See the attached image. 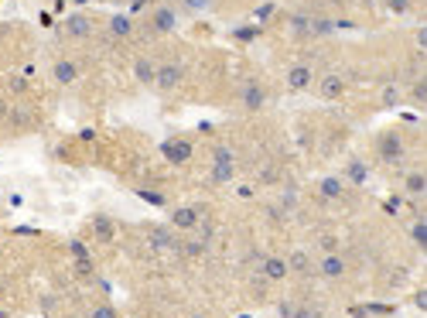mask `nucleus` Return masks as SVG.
Segmentation results:
<instances>
[{
  "label": "nucleus",
  "mask_w": 427,
  "mask_h": 318,
  "mask_svg": "<svg viewBox=\"0 0 427 318\" xmlns=\"http://www.w3.org/2000/svg\"><path fill=\"white\" fill-rule=\"evenodd\" d=\"M400 100H404V93H400L397 83H386V86L379 89V106H383V109H397Z\"/></svg>",
  "instance_id": "20"
},
{
  "label": "nucleus",
  "mask_w": 427,
  "mask_h": 318,
  "mask_svg": "<svg viewBox=\"0 0 427 318\" xmlns=\"http://www.w3.org/2000/svg\"><path fill=\"white\" fill-rule=\"evenodd\" d=\"M151 31L154 34H171L174 28H178V10H174V3H161V7H154V14H151Z\"/></svg>",
  "instance_id": "4"
},
{
  "label": "nucleus",
  "mask_w": 427,
  "mask_h": 318,
  "mask_svg": "<svg viewBox=\"0 0 427 318\" xmlns=\"http://www.w3.org/2000/svg\"><path fill=\"white\" fill-rule=\"evenodd\" d=\"M3 113H7V103H3V100H0V116H3Z\"/></svg>",
  "instance_id": "35"
},
{
  "label": "nucleus",
  "mask_w": 427,
  "mask_h": 318,
  "mask_svg": "<svg viewBox=\"0 0 427 318\" xmlns=\"http://www.w3.org/2000/svg\"><path fill=\"white\" fill-rule=\"evenodd\" d=\"M7 86H10V93H14V96H24V93H28V79H21V76H10V79H7Z\"/></svg>",
  "instance_id": "27"
},
{
  "label": "nucleus",
  "mask_w": 427,
  "mask_h": 318,
  "mask_svg": "<svg viewBox=\"0 0 427 318\" xmlns=\"http://www.w3.org/2000/svg\"><path fill=\"white\" fill-rule=\"evenodd\" d=\"M277 312H280V318H291V315H294V301H280V305H277Z\"/></svg>",
  "instance_id": "31"
},
{
  "label": "nucleus",
  "mask_w": 427,
  "mask_h": 318,
  "mask_svg": "<svg viewBox=\"0 0 427 318\" xmlns=\"http://www.w3.org/2000/svg\"><path fill=\"white\" fill-rule=\"evenodd\" d=\"M191 318H209V315H191Z\"/></svg>",
  "instance_id": "36"
},
{
  "label": "nucleus",
  "mask_w": 427,
  "mask_h": 318,
  "mask_svg": "<svg viewBox=\"0 0 427 318\" xmlns=\"http://www.w3.org/2000/svg\"><path fill=\"white\" fill-rule=\"evenodd\" d=\"M284 83H287L291 93H308L311 83H315V72H311V65H291L287 76H284Z\"/></svg>",
  "instance_id": "5"
},
{
  "label": "nucleus",
  "mask_w": 427,
  "mask_h": 318,
  "mask_svg": "<svg viewBox=\"0 0 427 318\" xmlns=\"http://www.w3.org/2000/svg\"><path fill=\"white\" fill-rule=\"evenodd\" d=\"M318 192H322V199H342L345 195V178H339V175H325L322 182H318Z\"/></svg>",
  "instance_id": "14"
},
{
  "label": "nucleus",
  "mask_w": 427,
  "mask_h": 318,
  "mask_svg": "<svg viewBox=\"0 0 427 318\" xmlns=\"http://www.w3.org/2000/svg\"><path fill=\"white\" fill-rule=\"evenodd\" d=\"M240 106H243V109H250V113L263 109V106H267V89H263L256 79H250V83L243 86V93H240Z\"/></svg>",
  "instance_id": "7"
},
{
  "label": "nucleus",
  "mask_w": 427,
  "mask_h": 318,
  "mask_svg": "<svg viewBox=\"0 0 427 318\" xmlns=\"http://www.w3.org/2000/svg\"><path fill=\"white\" fill-rule=\"evenodd\" d=\"M345 178H348L352 185H366V178H369V168H366L359 158H348V165H345Z\"/></svg>",
  "instance_id": "19"
},
{
  "label": "nucleus",
  "mask_w": 427,
  "mask_h": 318,
  "mask_svg": "<svg viewBox=\"0 0 427 318\" xmlns=\"http://www.w3.org/2000/svg\"><path fill=\"white\" fill-rule=\"evenodd\" d=\"M318 96L322 100H342L345 96V76H339V72H329V76H322L318 79Z\"/></svg>",
  "instance_id": "6"
},
{
  "label": "nucleus",
  "mask_w": 427,
  "mask_h": 318,
  "mask_svg": "<svg viewBox=\"0 0 427 318\" xmlns=\"http://www.w3.org/2000/svg\"><path fill=\"white\" fill-rule=\"evenodd\" d=\"M140 195H144L147 202H154V206H161V202H165V195H154V192H140Z\"/></svg>",
  "instance_id": "33"
},
{
  "label": "nucleus",
  "mask_w": 427,
  "mask_h": 318,
  "mask_svg": "<svg viewBox=\"0 0 427 318\" xmlns=\"http://www.w3.org/2000/svg\"><path fill=\"white\" fill-rule=\"evenodd\" d=\"M414 305H417V308H421V312H424V308H427V291H421V295H417V298H414Z\"/></svg>",
  "instance_id": "34"
},
{
  "label": "nucleus",
  "mask_w": 427,
  "mask_h": 318,
  "mask_svg": "<svg viewBox=\"0 0 427 318\" xmlns=\"http://www.w3.org/2000/svg\"><path fill=\"white\" fill-rule=\"evenodd\" d=\"M202 222V209H195V206H178V209L171 212V229H195Z\"/></svg>",
  "instance_id": "10"
},
{
  "label": "nucleus",
  "mask_w": 427,
  "mask_h": 318,
  "mask_svg": "<svg viewBox=\"0 0 427 318\" xmlns=\"http://www.w3.org/2000/svg\"><path fill=\"white\" fill-rule=\"evenodd\" d=\"M260 274H263L267 281H284V277H291L284 257H263V260H260Z\"/></svg>",
  "instance_id": "11"
},
{
  "label": "nucleus",
  "mask_w": 427,
  "mask_h": 318,
  "mask_svg": "<svg viewBox=\"0 0 427 318\" xmlns=\"http://www.w3.org/2000/svg\"><path fill=\"white\" fill-rule=\"evenodd\" d=\"M185 250H188L191 257H198V253H205V250H209V243H205V240H202V243H198V240H191V243H188Z\"/></svg>",
  "instance_id": "29"
},
{
  "label": "nucleus",
  "mask_w": 427,
  "mask_h": 318,
  "mask_svg": "<svg viewBox=\"0 0 427 318\" xmlns=\"http://www.w3.org/2000/svg\"><path fill=\"white\" fill-rule=\"evenodd\" d=\"M410 236H414V243H417L421 250L427 246V222H424V215H421V219H417V222L410 226Z\"/></svg>",
  "instance_id": "25"
},
{
  "label": "nucleus",
  "mask_w": 427,
  "mask_h": 318,
  "mask_svg": "<svg viewBox=\"0 0 427 318\" xmlns=\"http://www.w3.org/2000/svg\"><path fill=\"white\" fill-rule=\"evenodd\" d=\"M185 7H188L191 14H198V10H205V7H209V0H185Z\"/></svg>",
  "instance_id": "30"
},
{
  "label": "nucleus",
  "mask_w": 427,
  "mask_h": 318,
  "mask_svg": "<svg viewBox=\"0 0 427 318\" xmlns=\"http://www.w3.org/2000/svg\"><path fill=\"white\" fill-rule=\"evenodd\" d=\"M410 96H414V103H417V106L427 103V83H424V79H417V83L410 86Z\"/></svg>",
  "instance_id": "26"
},
{
  "label": "nucleus",
  "mask_w": 427,
  "mask_h": 318,
  "mask_svg": "<svg viewBox=\"0 0 427 318\" xmlns=\"http://www.w3.org/2000/svg\"><path fill=\"white\" fill-rule=\"evenodd\" d=\"M52 79H55L59 86H72V83L79 79V65H76L72 59H59L55 69H52Z\"/></svg>",
  "instance_id": "13"
},
{
  "label": "nucleus",
  "mask_w": 427,
  "mask_h": 318,
  "mask_svg": "<svg viewBox=\"0 0 427 318\" xmlns=\"http://www.w3.org/2000/svg\"><path fill=\"white\" fill-rule=\"evenodd\" d=\"M181 79H185V69H181L178 62H165V65H158V72H154V89L171 93V89L181 86Z\"/></svg>",
  "instance_id": "3"
},
{
  "label": "nucleus",
  "mask_w": 427,
  "mask_h": 318,
  "mask_svg": "<svg viewBox=\"0 0 427 318\" xmlns=\"http://www.w3.org/2000/svg\"><path fill=\"white\" fill-rule=\"evenodd\" d=\"M284 260H287V271H291V274H298V277L311 274V257H308L304 250H291Z\"/></svg>",
  "instance_id": "16"
},
{
  "label": "nucleus",
  "mask_w": 427,
  "mask_h": 318,
  "mask_svg": "<svg viewBox=\"0 0 427 318\" xmlns=\"http://www.w3.org/2000/svg\"><path fill=\"white\" fill-rule=\"evenodd\" d=\"M407 7H410L407 0H390V10H397V14H407Z\"/></svg>",
  "instance_id": "32"
},
{
  "label": "nucleus",
  "mask_w": 427,
  "mask_h": 318,
  "mask_svg": "<svg viewBox=\"0 0 427 318\" xmlns=\"http://www.w3.org/2000/svg\"><path fill=\"white\" fill-rule=\"evenodd\" d=\"M404 192H407V195H424L427 192V175L424 171H410V175L404 178Z\"/></svg>",
  "instance_id": "21"
},
{
  "label": "nucleus",
  "mask_w": 427,
  "mask_h": 318,
  "mask_svg": "<svg viewBox=\"0 0 427 318\" xmlns=\"http://www.w3.org/2000/svg\"><path fill=\"white\" fill-rule=\"evenodd\" d=\"M154 72H158V65H154L151 59L140 55V59L134 62V79H137L140 86H154Z\"/></svg>",
  "instance_id": "17"
},
{
  "label": "nucleus",
  "mask_w": 427,
  "mask_h": 318,
  "mask_svg": "<svg viewBox=\"0 0 427 318\" xmlns=\"http://www.w3.org/2000/svg\"><path fill=\"white\" fill-rule=\"evenodd\" d=\"M233 175H236V154L226 151V147H219V151L212 154V182H216V185H229Z\"/></svg>",
  "instance_id": "2"
},
{
  "label": "nucleus",
  "mask_w": 427,
  "mask_h": 318,
  "mask_svg": "<svg viewBox=\"0 0 427 318\" xmlns=\"http://www.w3.org/2000/svg\"><path fill=\"white\" fill-rule=\"evenodd\" d=\"M318 246H322V253H339L342 240L335 233H322V236H318Z\"/></svg>",
  "instance_id": "23"
},
{
  "label": "nucleus",
  "mask_w": 427,
  "mask_h": 318,
  "mask_svg": "<svg viewBox=\"0 0 427 318\" xmlns=\"http://www.w3.org/2000/svg\"><path fill=\"white\" fill-rule=\"evenodd\" d=\"M376 154H379V161H386V165H400L404 154H407L404 134H397V130H383L379 140H376Z\"/></svg>",
  "instance_id": "1"
},
{
  "label": "nucleus",
  "mask_w": 427,
  "mask_h": 318,
  "mask_svg": "<svg viewBox=\"0 0 427 318\" xmlns=\"http://www.w3.org/2000/svg\"><path fill=\"white\" fill-rule=\"evenodd\" d=\"M147 236H151L154 246H161V250H181V243L174 240V233H171L168 226H147Z\"/></svg>",
  "instance_id": "15"
},
{
  "label": "nucleus",
  "mask_w": 427,
  "mask_h": 318,
  "mask_svg": "<svg viewBox=\"0 0 427 318\" xmlns=\"http://www.w3.org/2000/svg\"><path fill=\"white\" fill-rule=\"evenodd\" d=\"M62 34H65V38H89V34H92V21H89L85 14H72V17H65Z\"/></svg>",
  "instance_id": "12"
},
{
  "label": "nucleus",
  "mask_w": 427,
  "mask_h": 318,
  "mask_svg": "<svg viewBox=\"0 0 427 318\" xmlns=\"http://www.w3.org/2000/svg\"><path fill=\"white\" fill-rule=\"evenodd\" d=\"M291 318H322L318 308H308V305H294V315Z\"/></svg>",
  "instance_id": "28"
},
{
  "label": "nucleus",
  "mask_w": 427,
  "mask_h": 318,
  "mask_svg": "<svg viewBox=\"0 0 427 318\" xmlns=\"http://www.w3.org/2000/svg\"><path fill=\"white\" fill-rule=\"evenodd\" d=\"M89 318H120V312H116L110 301H99V305L89 308Z\"/></svg>",
  "instance_id": "24"
},
{
  "label": "nucleus",
  "mask_w": 427,
  "mask_h": 318,
  "mask_svg": "<svg viewBox=\"0 0 427 318\" xmlns=\"http://www.w3.org/2000/svg\"><path fill=\"white\" fill-rule=\"evenodd\" d=\"M92 236H96L99 243H113V240H116V229H113L110 215H92Z\"/></svg>",
  "instance_id": "18"
},
{
  "label": "nucleus",
  "mask_w": 427,
  "mask_h": 318,
  "mask_svg": "<svg viewBox=\"0 0 427 318\" xmlns=\"http://www.w3.org/2000/svg\"><path fill=\"white\" fill-rule=\"evenodd\" d=\"M345 271H348V264H345V257H342V253H325V257L318 260V274H322V277H329V281H339V277H345Z\"/></svg>",
  "instance_id": "9"
},
{
  "label": "nucleus",
  "mask_w": 427,
  "mask_h": 318,
  "mask_svg": "<svg viewBox=\"0 0 427 318\" xmlns=\"http://www.w3.org/2000/svg\"><path fill=\"white\" fill-rule=\"evenodd\" d=\"M165 158L174 161V165H188L191 161V154H195V147H191V140H181V137H174V140H165Z\"/></svg>",
  "instance_id": "8"
},
{
  "label": "nucleus",
  "mask_w": 427,
  "mask_h": 318,
  "mask_svg": "<svg viewBox=\"0 0 427 318\" xmlns=\"http://www.w3.org/2000/svg\"><path fill=\"white\" fill-rule=\"evenodd\" d=\"M110 31H113L116 38H130V34H134V21H130V17H120V14H116V17L110 21Z\"/></svg>",
  "instance_id": "22"
}]
</instances>
